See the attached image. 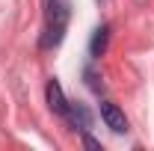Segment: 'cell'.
<instances>
[{"label": "cell", "instance_id": "6da1fadb", "mask_svg": "<svg viewBox=\"0 0 154 151\" xmlns=\"http://www.w3.org/2000/svg\"><path fill=\"white\" fill-rule=\"evenodd\" d=\"M65 21H68L65 6H54V3H51V12H48V30H45V36H42V48H57L59 42H62Z\"/></svg>", "mask_w": 154, "mask_h": 151}, {"label": "cell", "instance_id": "7a4b0ae2", "mask_svg": "<svg viewBox=\"0 0 154 151\" xmlns=\"http://www.w3.org/2000/svg\"><path fill=\"white\" fill-rule=\"evenodd\" d=\"M101 119L107 122V128L113 133H125L128 131V119H125V113L116 107L113 101H101Z\"/></svg>", "mask_w": 154, "mask_h": 151}, {"label": "cell", "instance_id": "3957f363", "mask_svg": "<svg viewBox=\"0 0 154 151\" xmlns=\"http://www.w3.org/2000/svg\"><path fill=\"white\" fill-rule=\"evenodd\" d=\"M48 107L54 110L57 116H65L68 113V101H65V95H62V86H59V80H48Z\"/></svg>", "mask_w": 154, "mask_h": 151}, {"label": "cell", "instance_id": "277c9868", "mask_svg": "<svg viewBox=\"0 0 154 151\" xmlns=\"http://www.w3.org/2000/svg\"><path fill=\"white\" fill-rule=\"evenodd\" d=\"M68 119H71V125L74 128H80V131H86L89 125H92V119H89V113H86V107H80V104H68Z\"/></svg>", "mask_w": 154, "mask_h": 151}, {"label": "cell", "instance_id": "5b68a950", "mask_svg": "<svg viewBox=\"0 0 154 151\" xmlns=\"http://www.w3.org/2000/svg\"><path fill=\"white\" fill-rule=\"evenodd\" d=\"M107 39H110V30H107V27H98L95 36H92V45H89L92 57H104V51H107Z\"/></svg>", "mask_w": 154, "mask_h": 151}, {"label": "cell", "instance_id": "8992f818", "mask_svg": "<svg viewBox=\"0 0 154 151\" xmlns=\"http://www.w3.org/2000/svg\"><path fill=\"white\" fill-rule=\"evenodd\" d=\"M83 145H86V148H92V151H101V142H98V139H92L89 133L83 136Z\"/></svg>", "mask_w": 154, "mask_h": 151}]
</instances>
